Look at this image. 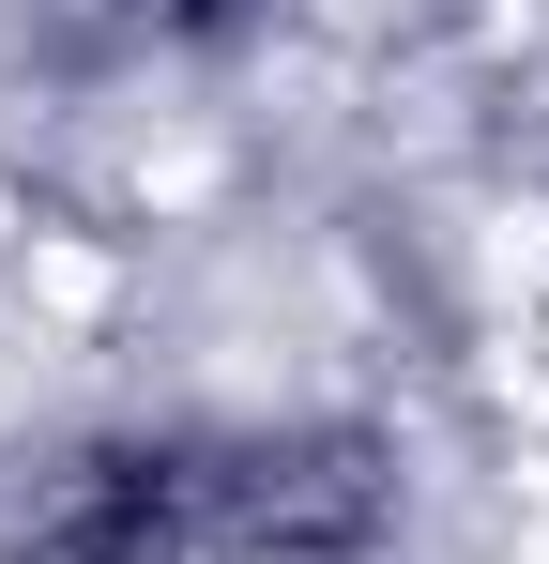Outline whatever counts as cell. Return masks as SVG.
<instances>
[{
    "label": "cell",
    "instance_id": "cell-1",
    "mask_svg": "<svg viewBox=\"0 0 549 564\" xmlns=\"http://www.w3.org/2000/svg\"><path fill=\"white\" fill-rule=\"evenodd\" d=\"M183 15H198V0H183Z\"/></svg>",
    "mask_w": 549,
    "mask_h": 564
}]
</instances>
